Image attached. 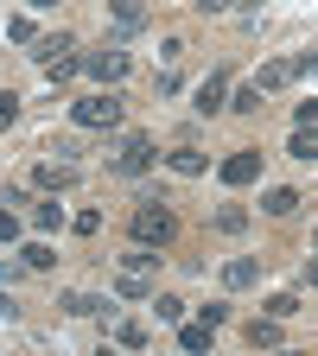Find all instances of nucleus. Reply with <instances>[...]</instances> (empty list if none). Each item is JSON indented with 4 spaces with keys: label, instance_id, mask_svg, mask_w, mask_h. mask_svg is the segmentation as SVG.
<instances>
[{
    "label": "nucleus",
    "instance_id": "nucleus-1",
    "mask_svg": "<svg viewBox=\"0 0 318 356\" xmlns=\"http://www.w3.org/2000/svg\"><path fill=\"white\" fill-rule=\"evenodd\" d=\"M127 229H134V248H172V236H178V216H172V197L166 191H141L134 197V210H127Z\"/></svg>",
    "mask_w": 318,
    "mask_h": 356
},
{
    "label": "nucleus",
    "instance_id": "nucleus-2",
    "mask_svg": "<svg viewBox=\"0 0 318 356\" xmlns=\"http://www.w3.org/2000/svg\"><path fill=\"white\" fill-rule=\"evenodd\" d=\"M153 274H159V254L153 248H127L121 274H115V299H153Z\"/></svg>",
    "mask_w": 318,
    "mask_h": 356
},
{
    "label": "nucleus",
    "instance_id": "nucleus-3",
    "mask_svg": "<svg viewBox=\"0 0 318 356\" xmlns=\"http://www.w3.org/2000/svg\"><path fill=\"white\" fill-rule=\"evenodd\" d=\"M32 64L51 76V83H70L77 70H83V58H77V38H64V32H51V38H38L32 44Z\"/></svg>",
    "mask_w": 318,
    "mask_h": 356
},
{
    "label": "nucleus",
    "instance_id": "nucleus-4",
    "mask_svg": "<svg viewBox=\"0 0 318 356\" xmlns=\"http://www.w3.org/2000/svg\"><path fill=\"white\" fill-rule=\"evenodd\" d=\"M70 121L89 127V134H115L121 127V96H115V89H96V96L70 102Z\"/></svg>",
    "mask_w": 318,
    "mask_h": 356
},
{
    "label": "nucleus",
    "instance_id": "nucleus-5",
    "mask_svg": "<svg viewBox=\"0 0 318 356\" xmlns=\"http://www.w3.org/2000/svg\"><path fill=\"white\" fill-rule=\"evenodd\" d=\"M153 159H159V147L147 140V134H121L115 153H109V172L115 178H141V172H153Z\"/></svg>",
    "mask_w": 318,
    "mask_h": 356
},
{
    "label": "nucleus",
    "instance_id": "nucleus-6",
    "mask_svg": "<svg viewBox=\"0 0 318 356\" xmlns=\"http://www.w3.org/2000/svg\"><path fill=\"white\" fill-rule=\"evenodd\" d=\"M261 159H267L261 147H236L230 159L216 165V178H223V185H230V191H242V185H255V178H261Z\"/></svg>",
    "mask_w": 318,
    "mask_h": 356
},
{
    "label": "nucleus",
    "instance_id": "nucleus-7",
    "mask_svg": "<svg viewBox=\"0 0 318 356\" xmlns=\"http://www.w3.org/2000/svg\"><path fill=\"white\" fill-rule=\"evenodd\" d=\"M83 70L96 76L102 89H115V83L127 76V51H121V44H102V51H89V58H83Z\"/></svg>",
    "mask_w": 318,
    "mask_h": 356
},
{
    "label": "nucleus",
    "instance_id": "nucleus-8",
    "mask_svg": "<svg viewBox=\"0 0 318 356\" xmlns=\"http://www.w3.org/2000/svg\"><path fill=\"white\" fill-rule=\"evenodd\" d=\"M32 185L58 197V191H70V185H77V165H70V159H38V165H32Z\"/></svg>",
    "mask_w": 318,
    "mask_h": 356
},
{
    "label": "nucleus",
    "instance_id": "nucleus-9",
    "mask_svg": "<svg viewBox=\"0 0 318 356\" xmlns=\"http://www.w3.org/2000/svg\"><path fill=\"white\" fill-rule=\"evenodd\" d=\"M216 108H230V70H210L198 83V115H216Z\"/></svg>",
    "mask_w": 318,
    "mask_h": 356
},
{
    "label": "nucleus",
    "instance_id": "nucleus-10",
    "mask_svg": "<svg viewBox=\"0 0 318 356\" xmlns=\"http://www.w3.org/2000/svg\"><path fill=\"white\" fill-rule=\"evenodd\" d=\"M293 76H299V70H293V58H274V64H261L255 89H261V96H280V89H287Z\"/></svg>",
    "mask_w": 318,
    "mask_h": 356
},
{
    "label": "nucleus",
    "instance_id": "nucleus-11",
    "mask_svg": "<svg viewBox=\"0 0 318 356\" xmlns=\"http://www.w3.org/2000/svg\"><path fill=\"white\" fill-rule=\"evenodd\" d=\"M248 350H287V337H280V318H248Z\"/></svg>",
    "mask_w": 318,
    "mask_h": 356
},
{
    "label": "nucleus",
    "instance_id": "nucleus-12",
    "mask_svg": "<svg viewBox=\"0 0 318 356\" xmlns=\"http://www.w3.org/2000/svg\"><path fill=\"white\" fill-rule=\"evenodd\" d=\"M159 159H166L178 178H204V172H210V159H204L198 147H178V153H159Z\"/></svg>",
    "mask_w": 318,
    "mask_h": 356
},
{
    "label": "nucleus",
    "instance_id": "nucleus-13",
    "mask_svg": "<svg viewBox=\"0 0 318 356\" xmlns=\"http://www.w3.org/2000/svg\"><path fill=\"white\" fill-rule=\"evenodd\" d=\"M255 280H261V261H255V254L223 261V286H255Z\"/></svg>",
    "mask_w": 318,
    "mask_h": 356
},
{
    "label": "nucleus",
    "instance_id": "nucleus-14",
    "mask_svg": "<svg viewBox=\"0 0 318 356\" xmlns=\"http://www.w3.org/2000/svg\"><path fill=\"white\" fill-rule=\"evenodd\" d=\"M299 204H305V197H299L293 185H274V191H267V197H261V210H267V216H280V222H287V216H293Z\"/></svg>",
    "mask_w": 318,
    "mask_h": 356
},
{
    "label": "nucleus",
    "instance_id": "nucleus-15",
    "mask_svg": "<svg viewBox=\"0 0 318 356\" xmlns=\"http://www.w3.org/2000/svg\"><path fill=\"white\" fill-rule=\"evenodd\" d=\"M64 222H70V210H64L58 197H45V204H32V229H45V236H51V229H64Z\"/></svg>",
    "mask_w": 318,
    "mask_h": 356
},
{
    "label": "nucleus",
    "instance_id": "nucleus-16",
    "mask_svg": "<svg viewBox=\"0 0 318 356\" xmlns=\"http://www.w3.org/2000/svg\"><path fill=\"white\" fill-rule=\"evenodd\" d=\"M210 229H216V236H242V229H248V210H242V204H216Z\"/></svg>",
    "mask_w": 318,
    "mask_h": 356
},
{
    "label": "nucleus",
    "instance_id": "nucleus-17",
    "mask_svg": "<svg viewBox=\"0 0 318 356\" xmlns=\"http://www.w3.org/2000/svg\"><path fill=\"white\" fill-rule=\"evenodd\" d=\"M64 312H70V318H96V312H109V299H96V293H70ZM109 318H115V312H109Z\"/></svg>",
    "mask_w": 318,
    "mask_h": 356
},
{
    "label": "nucleus",
    "instance_id": "nucleus-18",
    "mask_svg": "<svg viewBox=\"0 0 318 356\" xmlns=\"http://www.w3.org/2000/svg\"><path fill=\"white\" fill-rule=\"evenodd\" d=\"M115 343L121 350H147V325L141 318H115Z\"/></svg>",
    "mask_w": 318,
    "mask_h": 356
},
{
    "label": "nucleus",
    "instance_id": "nucleus-19",
    "mask_svg": "<svg viewBox=\"0 0 318 356\" xmlns=\"http://www.w3.org/2000/svg\"><path fill=\"white\" fill-rule=\"evenodd\" d=\"M153 312H159V325H185V299L178 293H153Z\"/></svg>",
    "mask_w": 318,
    "mask_h": 356
},
{
    "label": "nucleus",
    "instance_id": "nucleus-20",
    "mask_svg": "<svg viewBox=\"0 0 318 356\" xmlns=\"http://www.w3.org/2000/svg\"><path fill=\"white\" fill-rule=\"evenodd\" d=\"M287 153H293V159H318V127H293Z\"/></svg>",
    "mask_w": 318,
    "mask_h": 356
},
{
    "label": "nucleus",
    "instance_id": "nucleus-21",
    "mask_svg": "<svg viewBox=\"0 0 318 356\" xmlns=\"http://www.w3.org/2000/svg\"><path fill=\"white\" fill-rule=\"evenodd\" d=\"M210 337H216L210 325H178V343H185L191 356H204V350H210Z\"/></svg>",
    "mask_w": 318,
    "mask_h": 356
},
{
    "label": "nucleus",
    "instance_id": "nucleus-22",
    "mask_svg": "<svg viewBox=\"0 0 318 356\" xmlns=\"http://www.w3.org/2000/svg\"><path fill=\"white\" fill-rule=\"evenodd\" d=\"M261 318H280V325H287V318H299V299H293V293H274V299H267V312H261Z\"/></svg>",
    "mask_w": 318,
    "mask_h": 356
},
{
    "label": "nucleus",
    "instance_id": "nucleus-23",
    "mask_svg": "<svg viewBox=\"0 0 318 356\" xmlns=\"http://www.w3.org/2000/svg\"><path fill=\"white\" fill-rule=\"evenodd\" d=\"M230 108H236V115H261V89H255V83H242L236 96H230Z\"/></svg>",
    "mask_w": 318,
    "mask_h": 356
},
{
    "label": "nucleus",
    "instance_id": "nucleus-24",
    "mask_svg": "<svg viewBox=\"0 0 318 356\" xmlns=\"http://www.w3.org/2000/svg\"><path fill=\"white\" fill-rule=\"evenodd\" d=\"M19 254H26V267H38V274H45V267H51V261H58V254H51V242H26Z\"/></svg>",
    "mask_w": 318,
    "mask_h": 356
},
{
    "label": "nucleus",
    "instance_id": "nucleus-25",
    "mask_svg": "<svg viewBox=\"0 0 318 356\" xmlns=\"http://www.w3.org/2000/svg\"><path fill=\"white\" fill-rule=\"evenodd\" d=\"M70 229H77V236H102V210H77Z\"/></svg>",
    "mask_w": 318,
    "mask_h": 356
},
{
    "label": "nucleus",
    "instance_id": "nucleus-26",
    "mask_svg": "<svg viewBox=\"0 0 318 356\" xmlns=\"http://www.w3.org/2000/svg\"><path fill=\"white\" fill-rule=\"evenodd\" d=\"M198 325H210V331H216V325H230V305H223V299H210V305H198Z\"/></svg>",
    "mask_w": 318,
    "mask_h": 356
},
{
    "label": "nucleus",
    "instance_id": "nucleus-27",
    "mask_svg": "<svg viewBox=\"0 0 318 356\" xmlns=\"http://www.w3.org/2000/svg\"><path fill=\"white\" fill-rule=\"evenodd\" d=\"M0 242H19V210L0 204Z\"/></svg>",
    "mask_w": 318,
    "mask_h": 356
},
{
    "label": "nucleus",
    "instance_id": "nucleus-28",
    "mask_svg": "<svg viewBox=\"0 0 318 356\" xmlns=\"http://www.w3.org/2000/svg\"><path fill=\"white\" fill-rule=\"evenodd\" d=\"M19 121V96H13V89H0V134H7Z\"/></svg>",
    "mask_w": 318,
    "mask_h": 356
},
{
    "label": "nucleus",
    "instance_id": "nucleus-29",
    "mask_svg": "<svg viewBox=\"0 0 318 356\" xmlns=\"http://www.w3.org/2000/svg\"><path fill=\"white\" fill-rule=\"evenodd\" d=\"M7 38H19V44H38V26L19 13V19H7Z\"/></svg>",
    "mask_w": 318,
    "mask_h": 356
},
{
    "label": "nucleus",
    "instance_id": "nucleus-30",
    "mask_svg": "<svg viewBox=\"0 0 318 356\" xmlns=\"http://www.w3.org/2000/svg\"><path fill=\"white\" fill-rule=\"evenodd\" d=\"M115 26L134 32V26H147V13H141V7H115Z\"/></svg>",
    "mask_w": 318,
    "mask_h": 356
},
{
    "label": "nucleus",
    "instance_id": "nucleus-31",
    "mask_svg": "<svg viewBox=\"0 0 318 356\" xmlns=\"http://www.w3.org/2000/svg\"><path fill=\"white\" fill-rule=\"evenodd\" d=\"M293 70H299V76H312V70H318V51H305V58H293Z\"/></svg>",
    "mask_w": 318,
    "mask_h": 356
},
{
    "label": "nucleus",
    "instance_id": "nucleus-32",
    "mask_svg": "<svg viewBox=\"0 0 318 356\" xmlns=\"http://www.w3.org/2000/svg\"><path fill=\"white\" fill-rule=\"evenodd\" d=\"M305 286H318V254H312V261H305Z\"/></svg>",
    "mask_w": 318,
    "mask_h": 356
},
{
    "label": "nucleus",
    "instance_id": "nucleus-33",
    "mask_svg": "<svg viewBox=\"0 0 318 356\" xmlns=\"http://www.w3.org/2000/svg\"><path fill=\"white\" fill-rule=\"evenodd\" d=\"M7 312H13V305H7V293H0V318H7Z\"/></svg>",
    "mask_w": 318,
    "mask_h": 356
},
{
    "label": "nucleus",
    "instance_id": "nucleus-34",
    "mask_svg": "<svg viewBox=\"0 0 318 356\" xmlns=\"http://www.w3.org/2000/svg\"><path fill=\"white\" fill-rule=\"evenodd\" d=\"M274 356H305V350H274Z\"/></svg>",
    "mask_w": 318,
    "mask_h": 356
},
{
    "label": "nucleus",
    "instance_id": "nucleus-35",
    "mask_svg": "<svg viewBox=\"0 0 318 356\" xmlns=\"http://www.w3.org/2000/svg\"><path fill=\"white\" fill-rule=\"evenodd\" d=\"M0 280H7V261H0Z\"/></svg>",
    "mask_w": 318,
    "mask_h": 356
}]
</instances>
